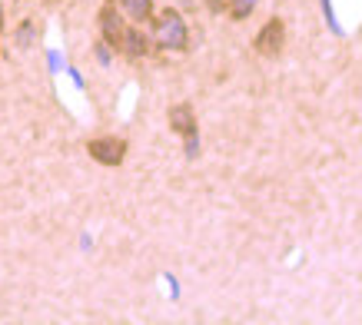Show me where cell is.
I'll return each instance as SVG.
<instances>
[{
  "instance_id": "6da1fadb",
  "label": "cell",
  "mask_w": 362,
  "mask_h": 325,
  "mask_svg": "<svg viewBox=\"0 0 362 325\" xmlns=\"http://www.w3.org/2000/svg\"><path fill=\"white\" fill-rule=\"evenodd\" d=\"M153 40L156 47H163V50H176V54H183L189 50V27L183 20V13L173 11V7H166L153 17Z\"/></svg>"
},
{
  "instance_id": "7a4b0ae2",
  "label": "cell",
  "mask_w": 362,
  "mask_h": 325,
  "mask_svg": "<svg viewBox=\"0 0 362 325\" xmlns=\"http://www.w3.org/2000/svg\"><path fill=\"white\" fill-rule=\"evenodd\" d=\"M166 119H170V130L180 133V136L187 140V156H197L199 130H197V113H193V107H189V103H176V107H170Z\"/></svg>"
},
{
  "instance_id": "3957f363",
  "label": "cell",
  "mask_w": 362,
  "mask_h": 325,
  "mask_svg": "<svg viewBox=\"0 0 362 325\" xmlns=\"http://www.w3.org/2000/svg\"><path fill=\"white\" fill-rule=\"evenodd\" d=\"M87 153L100 166H120L127 160V140H120V136H93L87 143Z\"/></svg>"
},
{
  "instance_id": "277c9868",
  "label": "cell",
  "mask_w": 362,
  "mask_h": 325,
  "mask_svg": "<svg viewBox=\"0 0 362 325\" xmlns=\"http://www.w3.org/2000/svg\"><path fill=\"white\" fill-rule=\"evenodd\" d=\"M252 47H256L259 57H279L286 47V23L279 20V17H269V20L263 23V30L256 33Z\"/></svg>"
},
{
  "instance_id": "5b68a950",
  "label": "cell",
  "mask_w": 362,
  "mask_h": 325,
  "mask_svg": "<svg viewBox=\"0 0 362 325\" xmlns=\"http://www.w3.org/2000/svg\"><path fill=\"white\" fill-rule=\"evenodd\" d=\"M97 23H100V33H103V47H113V50H120V40H123V30H127V23L120 20V7H117V0H103Z\"/></svg>"
},
{
  "instance_id": "8992f818",
  "label": "cell",
  "mask_w": 362,
  "mask_h": 325,
  "mask_svg": "<svg viewBox=\"0 0 362 325\" xmlns=\"http://www.w3.org/2000/svg\"><path fill=\"white\" fill-rule=\"evenodd\" d=\"M120 54H127L130 60H140V57L150 54V37L140 30V27H127L120 40Z\"/></svg>"
},
{
  "instance_id": "52a82bcc",
  "label": "cell",
  "mask_w": 362,
  "mask_h": 325,
  "mask_svg": "<svg viewBox=\"0 0 362 325\" xmlns=\"http://www.w3.org/2000/svg\"><path fill=\"white\" fill-rule=\"evenodd\" d=\"M120 7L127 11V17L136 23L153 20V0H120Z\"/></svg>"
},
{
  "instance_id": "ba28073f",
  "label": "cell",
  "mask_w": 362,
  "mask_h": 325,
  "mask_svg": "<svg viewBox=\"0 0 362 325\" xmlns=\"http://www.w3.org/2000/svg\"><path fill=\"white\" fill-rule=\"evenodd\" d=\"M226 4V11H230L233 20H246L256 7H259V0H223Z\"/></svg>"
},
{
  "instance_id": "9c48e42d",
  "label": "cell",
  "mask_w": 362,
  "mask_h": 325,
  "mask_svg": "<svg viewBox=\"0 0 362 325\" xmlns=\"http://www.w3.org/2000/svg\"><path fill=\"white\" fill-rule=\"evenodd\" d=\"M17 40H21V47H27V44L33 40V27H30V20H27V23L21 27V33H17Z\"/></svg>"
},
{
  "instance_id": "30bf717a",
  "label": "cell",
  "mask_w": 362,
  "mask_h": 325,
  "mask_svg": "<svg viewBox=\"0 0 362 325\" xmlns=\"http://www.w3.org/2000/svg\"><path fill=\"white\" fill-rule=\"evenodd\" d=\"M0 27H4V0H0Z\"/></svg>"
}]
</instances>
